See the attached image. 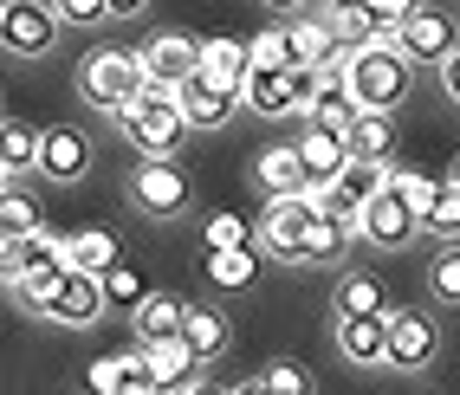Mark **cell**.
<instances>
[{"label": "cell", "instance_id": "1", "mask_svg": "<svg viewBox=\"0 0 460 395\" xmlns=\"http://www.w3.org/2000/svg\"><path fill=\"white\" fill-rule=\"evenodd\" d=\"M117 130H124L143 156H175L189 143V110H181V84H143V98L117 110Z\"/></svg>", "mask_w": 460, "mask_h": 395}, {"label": "cell", "instance_id": "2", "mask_svg": "<svg viewBox=\"0 0 460 395\" xmlns=\"http://www.w3.org/2000/svg\"><path fill=\"white\" fill-rule=\"evenodd\" d=\"M350 91L363 98V110H395L415 91V58L395 46V40H376V46H357L350 66H344Z\"/></svg>", "mask_w": 460, "mask_h": 395}, {"label": "cell", "instance_id": "3", "mask_svg": "<svg viewBox=\"0 0 460 395\" xmlns=\"http://www.w3.org/2000/svg\"><path fill=\"white\" fill-rule=\"evenodd\" d=\"M143 84H149V72H143V52L104 46V52H91V58H84V72H78V98H84L91 110L117 117L124 104H137V98H143Z\"/></svg>", "mask_w": 460, "mask_h": 395}, {"label": "cell", "instance_id": "4", "mask_svg": "<svg viewBox=\"0 0 460 395\" xmlns=\"http://www.w3.org/2000/svg\"><path fill=\"white\" fill-rule=\"evenodd\" d=\"M312 221H318V195H312V189L266 195V215L253 221V240L266 247V259L305 266V227H312Z\"/></svg>", "mask_w": 460, "mask_h": 395}, {"label": "cell", "instance_id": "5", "mask_svg": "<svg viewBox=\"0 0 460 395\" xmlns=\"http://www.w3.org/2000/svg\"><path fill=\"white\" fill-rule=\"evenodd\" d=\"M189 201H195V189H189V175H181L175 156H143L137 162V175H130V207H137V215L175 221Z\"/></svg>", "mask_w": 460, "mask_h": 395}, {"label": "cell", "instance_id": "6", "mask_svg": "<svg viewBox=\"0 0 460 395\" xmlns=\"http://www.w3.org/2000/svg\"><path fill=\"white\" fill-rule=\"evenodd\" d=\"M58 7L52 0H7L0 7V46H7L13 58H46L58 46Z\"/></svg>", "mask_w": 460, "mask_h": 395}, {"label": "cell", "instance_id": "7", "mask_svg": "<svg viewBox=\"0 0 460 395\" xmlns=\"http://www.w3.org/2000/svg\"><path fill=\"white\" fill-rule=\"evenodd\" d=\"M421 233V207L402 195V189H389V181H383V189L370 195V201H363V221H357V240H370V247H409V240Z\"/></svg>", "mask_w": 460, "mask_h": 395}, {"label": "cell", "instance_id": "8", "mask_svg": "<svg viewBox=\"0 0 460 395\" xmlns=\"http://www.w3.org/2000/svg\"><path fill=\"white\" fill-rule=\"evenodd\" d=\"M104 312H111V298H104V279H98V272H84V266H72V272H66V285H58V292L46 298V312H40V318L84 330V324H98Z\"/></svg>", "mask_w": 460, "mask_h": 395}, {"label": "cell", "instance_id": "9", "mask_svg": "<svg viewBox=\"0 0 460 395\" xmlns=\"http://www.w3.org/2000/svg\"><path fill=\"white\" fill-rule=\"evenodd\" d=\"M331 338L344 350V363L376 370V363H389V312H337Z\"/></svg>", "mask_w": 460, "mask_h": 395}, {"label": "cell", "instance_id": "10", "mask_svg": "<svg viewBox=\"0 0 460 395\" xmlns=\"http://www.w3.org/2000/svg\"><path fill=\"white\" fill-rule=\"evenodd\" d=\"M441 350V330L428 312H389V363L395 370H428Z\"/></svg>", "mask_w": 460, "mask_h": 395}, {"label": "cell", "instance_id": "11", "mask_svg": "<svg viewBox=\"0 0 460 395\" xmlns=\"http://www.w3.org/2000/svg\"><path fill=\"white\" fill-rule=\"evenodd\" d=\"M395 46H402V52L415 58V66H441V58H447L460 40H454V20H447V13H435V7H415L402 26H395Z\"/></svg>", "mask_w": 460, "mask_h": 395}, {"label": "cell", "instance_id": "12", "mask_svg": "<svg viewBox=\"0 0 460 395\" xmlns=\"http://www.w3.org/2000/svg\"><path fill=\"white\" fill-rule=\"evenodd\" d=\"M260 240H247V247H208L201 253V279L208 292H253L260 285Z\"/></svg>", "mask_w": 460, "mask_h": 395}, {"label": "cell", "instance_id": "13", "mask_svg": "<svg viewBox=\"0 0 460 395\" xmlns=\"http://www.w3.org/2000/svg\"><path fill=\"white\" fill-rule=\"evenodd\" d=\"M143 72H149V84H189L195 72H201V40H189V33H156L143 46Z\"/></svg>", "mask_w": 460, "mask_h": 395}, {"label": "cell", "instance_id": "14", "mask_svg": "<svg viewBox=\"0 0 460 395\" xmlns=\"http://www.w3.org/2000/svg\"><path fill=\"white\" fill-rule=\"evenodd\" d=\"M149 363H156V382H163V395H195L208 376H201V350L189 344V338H156L149 344Z\"/></svg>", "mask_w": 460, "mask_h": 395}, {"label": "cell", "instance_id": "15", "mask_svg": "<svg viewBox=\"0 0 460 395\" xmlns=\"http://www.w3.org/2000/svg\"><path fill=\"white\" fill-rule=\"evenodd\" d=\"M240 104H247V98H240L234 84L208 78V72H195L189 84H181V110H189V124H195V130H221L227 117L240 110Z\"/></svg>", "mask_w": 460, "mask_h": 395}, {"label": "cell", "instance_id": "16", "mask_svg": "<svg viewBox=\"0 0 460 395\" xmlns=\"http://www.w3.org/2000/svg\"><path fill=\"white\" fill-rule=\"evenodd\" d=\"M84 169H91V136H84L78 124L46 130V143H40V175H46V181H78Z\"/></svg>", "mask_w": 460, "mask_h": 395}, {"label": "cell", "instance_id": "17", "mask_svg": "<svg viewBox=\"0 0 460 395\" xmlns=\"http://www.w3.org/2000/svg\"><path fill=\"white\" fill-rule=\"evenodd\" d=\"M298 149H305V169H312V189H324V181H337L350 169V136L344 130H324V124H305V136H298Z\"/></svg>", "mask_w": 460, "mask_h": 395}, {"label": "cell", "instance_id": "18", "mask_svg": "<svg viewBox=\"0 0 460 395\" xmlns=\"http://www.w3.org/2000/svg\"><path fill=\"white\" fill-rule=\"evenodd\" d=\"M253 175H260V189H266V195L312 189V169H305V149H298V136H292V143H266V149H260V162H253Z\"/></svg>", "mask_w": 460, "mask_h": 395}, {"label": "cell", "instance_id": "19", "mask_svg": "<svg viewBox=\"0 0 460 395\" xmlns=\"http://www.w3.org/2000/svg\"><path fill=\"white\" fill-rule=\"evenodd\" d=\"M240 98H247V110H260V117L298 110V98H292V66H260V58H253V72H247V84H240Z\"/></svg>", "mask_w": 460, "mask_h": 395}, {"label": "cell", "instance_id": "20", "mask_svg": "<svg viewBox=\"0 0 460 395\" xmlns=\"http://www.w3.org/2000/svg\"><path fill=\"white\" fill-rule=\"evenodd\" d=\"M324 13H331V33H337V46H344V52L376 46V40H395V26L370 7V0H350V7H324Z\"/></svg>", "mask_w": 460, "mask_h": 395}, {"label": "cell", "instance_id": "21", "mask_svg": "<svg viewBox=\"0 0 460 395\" xmlns=\"http://www.w3.org/2000/svg\"><path fill=\"white\" fill-rule=\"evenodd\" d=\"M201 72L240 91V84H247V72H253V40H240V33H214V40H201Z\"/></svg>", "mask_w": 460, "mask_h": 395}, {"label": "cell", "instance_id": "22", "mask_svg": "<svg viewBox=\"0 0 460 395\" xmlns=\"http://www.w3.org/2000/svg\"><path fill=\"white\" fill-rule=\"evenodd\" d=\"M363 117V98L350 91V78H324V91L305 104V124H324V130H350Z\"/></svg>", "mask_w": 460, "mask_h": 395}, {"label": "cell", "instance_id": "23", "mask_svg": "<svg viewBox=\"0 0 460 395\" xmlns=\"http://www.w3.org/2000/svg\"><path fill=\"white\" fill-rule=\"evenodd\" d=\"M130 324H137V338H143V344H156V338H181V324H189V305H181L175 292H149L143 305L130 312Z\"/></svg>", "mask_w": 460, "mask_h": 395}, {"label": "cell", "instance_id": "24", "mask_svg": "<svg viewBox=\"0 0 460 395\" xmlns=\"http://www.w3.org/2000/svg\"><path fill=\"white\" fill-rule=\"evenodd\" d=\"M350 233H357L350 221H337V215L318 207V221L305 227V266H337V259L350 253Z\"/></svg>", "mask_w": 460, "mask_h": 395}, {"label": "cell", "instance_id": "25", "mask_svg": "<svg viewBox=\"0 0 460 395\" xmlns=\"http://www.w3.org/2000/svg\"><path fill=\"white\" fill-rule=\"evenodd\" d=\"M98 279H104V298H111L117 312H137L143 298L156 292V285H149V272H143V266H137L130 253H124V259H111V266L98 272Z\"/></svg>", "mask_w": 460, "mask_h": 395}, {"label": "cell", "instance_id": "26", "mask_svg": "<svg viewBox=\"0 0 460 395\" xmlns=\"http://www.w3.org/2000/svg\"><path fill=\"white\" fill-rule=\"evenodd\" d=\"M40 143H46V130L20 124V117L0 124V162H7V181H20L26 169H40Z\"/></svg>", "mask_w": 460, "mask_h": 395}, {"label": "cell", "instance_id": "27", "mask_svg": "<svg viewBox=\"0 0 460 395\" xmlns=\"http://www.w3.org/2000/svg\"><path fill=\"white\" fill-rule=\"evenodd\" d=\"M395 110H363L357 124L344 130L350 136V156H370V162H389L395 156V124H389Z\"/></svg>", "mask_w": 460, "mask_h": 395}, {"label": "cell", "instance_id": "28", "mask_svg": "<svg viewBox=\"0 0 460 395\" xmlns=\"http://www.w3.org/2000/svg\"><path fill=\"white\" fill-rule=\"evenodd\" d=\"M66 272H72V259H46V266H33V272H13L7 279V292L20 298L26 312H46V298L66 285Z\"/></svg>", "mask_w": 460, "mask_h": 395}, {"label": "cell", "instance_id": "29", "mask_svg": "<svg viewBox=\"0 0 460 395\" xmlns=\"http://www.w3.org/2000/svg\"><path fill=\"white\" fill-rule=\"evenodd\" d=\"M181 338H189L201 356L234 350V330H227V312H221V305H189V324H181Z\"/></svg>", "mask_w": 460, "mask_h": 395}, {"label": "cell", "instance_id": "30", "mask_svg": "<svg viewBox=\"0 0 460 395\" xmlns=\"http://www.w3.org/2000/svg\"><path fill=\"white\" fill-rule=\"evenodd\" d=\"M66 259L84 272H104L111 259H124V247H117L111 227H78V233H66Z\"/></svg>", "mask_w": 460, "mask_h": 395}, {"label": "cell", "instance_id": "31", "mask_svg": "<svg viewBox=\"0 0 460 395\" xmlns=\"http://www.w3.org/2000/svg\"><path fill=\"white\" fill-rule=\"evenodd\" d=\"M46 221H40V201H33V189H20V181H7V195H0V233H40Z\"/></svg>", "mask_w": 460, "mask_h": 395}, {"label": "cell", "instance_id": "32", "mask_svg": "<svg viewBox=\"0 0 460 395\" xmlns=\"http://www.w3.org/2000/svg\"><path fill=\"white\" fill-rule=\"evenodd\" d=\"M428 292H435L441 305H460V240H447V247L428 259Z\"/></svg>", "mask_w": 460, "mask_h": 395}, {"label": "cell", "instance_id": "33", "mask_svg": "<svg viewBox=\"0 0 460 395\" xmlns=\"http://www.w3.org/2000/svg\"><path fill=\"white\" fill-rule=\"evenodd\" d=\"M421 233H435V240H460V181H441L435 207L421 215Z\"/></svg>", "mask_w": 460, "mask_h": 395}, {"label": "cell", "instance_id": "34", "mask_svg": "<svg viewBox=\"0 0 460 395\" xmlns=\"http://www.w3.org/2000/svg\"><path fill=\"white\" fill-rule=\"evenodd\" d=\"M337 312H389L383 285L370 279V272H344V285H337Z\"/></svg>", "mask_w": 460, "mask_h": 395}, {"label": "cell", "instance_id": "35", "mask_svg": "<svg viewBox=\"0 0 460 395\" xmlns=\"http://www.w3.org/2000/svg\"><path fill=\"white\" fill-rule=\"evenodd\" d=\"M117 370H124V395H163L156 363H149V344H143V338H137V350L117 356Z\"/></svg>", "mask_w": 460, "mask_h": 395}, {"label": "cell", "instance_id": "36", "mask_svg": "<svg viewBox=\"0 0 460 395\" xmlns=\"http://www.w3.org/2000/svg\"><path fill=\"white\" fill-rule=\"evenodd\" d=\"M260 382H266L272 395H312V389H318V376L305 370V363H292V356H272Z\"/></svg>", "mask_w": 460, "mask_h": 395}, {"label": "cell", "instance_id": "37", "mask_svg": "<svg viewBox=\"0 0 460 395\" xmlns=\"http://www.w3.org/2000/svg\"><path fill=\"white\" fill-rule=\"evenodd\" d=\"M253 240V227L234 215V207H214V215L201 221V247H247Z\"/></svg>", "mask_w": 460, "mask_h": 395}, {"label": "cell", "instance_id": "38", "mask_svg": "<svg viewBox=\"0 0 460 395\" xmlns=\"http://www.w3.org/2000/svg\"><path fill=\"white\" fill-rule=\"evenodd\" d=\"M389 189H402V195L421 207V215H428V207H435V195H441V181L421 175V169H389Z\"/></svg>", "mask_w": 460, "mask_h": 395}, {"label": "cell", "instance_id": "39", "mask_svg": "<svg viewBox=\"0 0 460 395\" xmlns=\"http://www.w3.org/2000/svg\"><path fill=\"white\" fill-rule=\"evenodd\" d=\"M52 7H58V20H66V26H104L117 7H111V0H52Z\"/></svg>", "mask_w": 460, "mask_h": 395}, {"label": "cell", "instance_id": "40", "mask_svg": "<svg viewBox=\"0 0 460 395\" xmlns=\"http://www.w3.org/2000/svg\"><path fill=\"white\" fill-rule=\"evenodd\" d=\"M253 58H260V66H292V52H286V26H266V33H253Z\"/></svg>", "mask_w": 460, "mask_h": 395}, {"label": "cell", "instance_id": "41", "mask_svg": "<svg viewBox=\"0 0 460 395\" xmlns=\"http://www.w3.org/2000/svg\"><path fill=\"white\" fill-rule=\"evenodd\" d=\"M91 389H98V395H124V370H117V356L91 363Z\"/></svg>", "mask_w": 460, "mask_h": 395}, {"label": "cell", "instance_id": "42", "mask_svg": "<svg viewBox=\"0 0 460 395\" xmlns=\"http://www.w3.org/2000/svg\"><path fill=\"white\" fill-rule=\"evenodd\" d=\"M441 91H447V104H460V46L441 58Z\"/></svg>", "mask_w": 460, "mask_h": 395}, {"label": "cell", "instance_id": "43", "mask_svg": "<svg viewBox=\"0 0 460 395\" xmlns=\"http://www.w3.org/2000/svg\"><path fill=\"white\" fill-rule=\"evenodd\" d=\"M370 7H376V13H383L389 26H402V20L415 13V0H370Z\"/></svg>", "mask_w": 460, "mask_h": 395}, {"label": "cell", "instance_id": "44", "mask_svg": "<svg viewBox=\"0 0 460 395\" xmlns=\"http://www.w3.org/2000/svg\"><path fill=\"white\" fill-rule=\"evenodd\" d=\"M272 13H305V7H318V0H266Z\"/></svg>", "mask_w": 460, "mask_h": 395}, {"label": "cell", "instance_id": "45", "mask_svg": "<svg viewBox=\"0 0 460 395\" xmlns=\"http://www.w3.org/2000/svg\"><path fill=\"white\" fill-rule=\"evenodd\" d=\"M111 7L124 13V20H130V13H143V7H149V0H111Z\"/></svg>", "mask_w": 460, "mask_h": 395}, {"label": "cell", "instance_id": "46", "mask_svg": "<svg viewBox=\"0 0 460 395\" xmlns=\"http://www.w3.org/2000/svg\"><path fill=\"white\" fill-rule=\"evenodd\" d=\"M318 7H350V0H318Z\"/></svg>", "mask_w": 460, "mask_h": 395}, {"label": "cell", "instance_id": "47", "mask_svg": "<svg viewBox=\"0 0 460 395\" xmlns=\"http://www.w3.org/2000/svg\"><path fill=\"white\" fill-rule=\"evenodd\" d=\"M454 181H460V162H454Z\"/></svg>", "mask_w": 460, "mask_h": 395}]
</instances>
